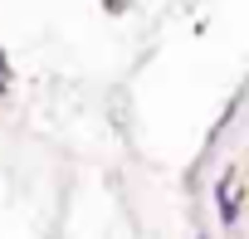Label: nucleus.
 <instances>
[{"mask_svg":"<svg viewBox=\"0 0 249 239\" xmlns=\"http://www.w3.org/2000/svg\"><path fill=\"white\" fill-rule=\"evenodd\" d=\"M10 83V68H5V59H0V88H5Z\"/></svg>","mask_w":249,"mask_h":239,"instance_id":"obj_1","label":"nucleus"}]
</instances>
